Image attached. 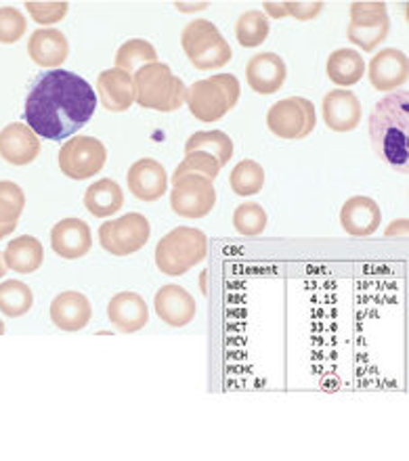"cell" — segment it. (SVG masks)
<instances>
[{"mask_svg":"<svg viewBox=\"0 0 409 461\" xmlns=\"http://www.w3.org/2000/svg\"><path fill=\"white\" fill-rule=\"evenodd\" d=\"M369 143L393 170H409V91L399 88L376 104L368 122Z\"/></svg>","mask_w":409,"mask_h":461,"instance_id":"7a4b0ae2","label":"cell"},{"mask_svg":"<svg viewBox=\"0 0 409 461\" xmlns=\"http://www.w3.org/2000/svg\"><path fill=\"white\" fill-rule=\"evenodd\" d=\"M85 206L97 219H107V216L118 214V210L124 206V194L116 181L101 178L86 189Z\"/></svg>","mask_w":409,"mask_h":461,"instance_id":"d4e9b609","label":"cell"},{"mask_svg":"<svg viewBox=\"0 0 409 461\" xmlns=\"http://www.w3.org/2000/svg\"><path fill=\"white\" fill-rule=\"evenodd\" d=\"M151 225L143 214L131 212L116 221H107L99 229V243L112 256H131L147 246Z\"/></svg>","mask_w":409,"mask_h":461,"instance_id":"30bf717a","label":"cell"},{"mask_svg":"<svg viewBox=\"0 0 409 461\" xmlns=\"http://www.w3.org/2000/svg\"><path fill=\"white\" fill-rule=\"evenodd\" d=\"M368 78L376 91H399L409 78V57L399 49H382L369 61Z\"/></svg>","mask_w":409,"mask_h":461,"instance_id":"8fae6325","label":"cell"},{"mask_svg":"<svg viewBox=\"0 0 409 461\" xmlns=\"http://www.w3.org/2000/svg\"><path fill=\"white\" fill-rule=\"evenodd\" d=\"M3 334H5V323L0 321V336H3Z\"/></svg>","mask_w":409,"mask_h":461,"instance_id":"ab89813d","label":"cell"},{"mask_svg":"<svg viewBox=\"0 0 409 461\" xmlns=\"http://www.w3.org/2000/svg\"><path fill=\"white\" fill-rule=\"evenodd\" d=\"M361 101L347 88H336L323 97L322 115L325 126L334 132H350L361 122Z\"/></svg>","mask_w":409,"mask_h":461,"instance_id":"4fadbf2b","label":"cell"},{"mask_svg":"<svg viewBox=\"0 0 409 461\" xmlns=\"http://www.w3.org/2000/svg\"><path fill=\"white\" fill-rule=\"evenodd\" d=\"M325 72H328V78L336 86L349 88L355 86L363 78V74H366V61L353 49H338L328 57Z\"/></svg>","mask_w":409,"mask_h":461,"instance_id":"cb8c5ba5","label":"cell"},{"mask_svg":"<svg viewBox=\"0 0 409 461\" xmlns=\"http://www.w3.org/2000/svg\"><path fill=\"white\" fill-rule=\"evenodd\" d=\"M286 17H294L298 22H311L322 15L323 3H284Z\"/></svg>","mask_w":409,"mask_h":461,"instance_id":"8d00e7d4","label":"cell"},{"mask_svg":"<svg viewBox=\"0 0 409 461\" xmlns=\"http://www.w3.org/2000/svg\"><path fill=\"white\" fill-rule=\"evenodd\" d=\"M382 212L372 197L355 195L344 202L341 210V225L350 237H369L378 230Z\"/></svg>","mask_w":409,"mask_h":461,"instance_id":"44dd1931","label":"cell"},{"mask_svg":"<svg viewBox=\"0 0 409 461\" xmlns=\"http://www.w3.org/2000/svg\"><path fill=\"white\" fill-rule=\"evenodd\" d=\"M191 151H204L214 159H219L221 166L229 164L233 158V140L227 137L223 131H204L191 134L185 143V153Z\"/></svg>","mask_w":409,"mask_h":461,"instance_id":"484cf974","label":"cell"},{"mask_svg":"<svg viewBox=\"0 0 409 461\" xmlns=\"http://www.w3.org/2000/svg\"><path fill=\"white\" fill-rule=\"evenodd\" d=\"M3 258L6 268H11V271L15 273L28 275L41 268L44 260V248L41 240H36V237L22 235L6 246Z\"/></svg>","mask_w":409,"mask_h":461,"instance_id":"603a6c76","label":"cell"},{"mask_svg":"<svg viewBox=\"0 0 409 461\" xmlns=\"http://www.w3.org/2000/svg\"><path fill=\"white\" fill-rule=\"evenodd\" d=\"M267 126L279 139H306L317 126L315 105L304 97L281 99L267 113Z\"/></svg>","mask_w":409,"mask_h":461,"instance_id":"ba28073f","label":"cell"},{"mask_svg":"<svg viewBox=\"0 0 409 461\" xmlns=\"http://www.w3.org/2000/svg\"><path fill=\"white\" fill-rule=\"evenodd\" d=\"M28 55L36 66L59 69L61 63L68 61L69 42L66 34L59 30H34V34H32L28 41Z\"/></svg>","mask_w":409,"mask_h":461,"instance_id":"7402d4cb","label":"cell"},{"mask_svg":"<svg viewBox=\"0 0 409 461\" xmlns=\"http://www.w3.org/2000/svg\"><path fill=\"white\" fill-rule=\"evenodd\" d=\"M28 32V22L25 17L13 6H3L0 9V44H15L22 41Z\"/></svg>","mask_w":409,"mask_h":461,"instance_id":"e575fe53","label":"cell"},{"mask_svg":"<svg viewBox=\"0 0 409 461\" xmlns=\"http://www.w3.org/2000/svg\"><path fill=\"white\" fill-rule=\"evenodd\" d=\"M135 85V101L145 110L162 113L177 112L187 101V86L166 63H151L141 68L132 78Z\"/></svg>","mask_w":409,"mask_h":461,"instance_id":"3957f363","label":"cell"},{"mask_svg":"<svg viewBox=\"0 0 409 461\" xmlns=\"http://www.w3.org/2000/svg\"><path fill=\"white\" fill-rule=\"evenodd\" d=\"M6 271H9V268H6V265H5V258H3V256H0V279H3L5 277V273Z\"/></svg>","mask_w":409,"mask_h":461,"instance_id":"f35d334b","label":"cell"},{"mask_svg":"<svg viewBox=\"0 0 409 461\" xmlns=\"http://www.w3.org/2000/svg\"><path fill=\"white\" fill-rule=\"evenodd\" d=\"M151 63H158V50L151 42L141 41V38L126 41L116 53V68L126 74H135Z\"/></svg>","mask_w":409,"mask_h":461,"instance_id":"83f0119b","label":"cell"},{"mask_svg":"<svg viewBox=\"0 0 409 461\" xmlns=\"http://www.w3.org/2000/svg\"><path fill=\"white\" fill-rule=\"evenodd\" d=\"M97 101L112 113H123L135 104V85L132 76L123 69L112 68L99 74L97 78Z\"/></svg>","mask_w":409,"mask_h":461,"instance_id":"ffe728a7","label":"cell"},{"mask_svg":"<svg viewBox=\"0 0 409 461\" xmlns=\"http://www.w3.org/2000/svg\"><path fill=\"white\" fill-rule=\"evenodd\" d=\"M107 149L95 137H72L59 149V168L72 181H88L105 168Z\"/></svg>","mask_w":409,"mask_h":461,"instance_id":"9c48e42d","label":"cell"},{"mask_svg":"<svg viewBox=\"0 0 409 461\" xmlns=\"http://www.w3.org/2000/svg\"><path fill=\"white\" fill-rule=\"evenodd\" d=\"M41 156V140L38 134L28 124L5 126L0 131V158L13 166H28Z\"/></svg>","mask_w":409,"mask_h":461,"instance_id":"9a60e30c","label":"cell"},{"mask_svg":"<svg viewBox=\"0 0 409 461\" xmlns=\"http://www.w3.org/2000/svg\"><path fill=\"white\" fill-rule=\"evenodd\" d=\"M23 208V189L11 181H0V225H17Z\"/></svg>","mask_w":409,"mask_h":461,"instance_id":"1f68e13d","label":"cell"},{"mask_svg":"<svg viewBox=\"0 0 409 461\" xmlns=\"http://www.w3.org/2000/svg\"><path fill=\"white\" fill-rule=\"evenodd\" d=\"M15 229L17 225H0V240H5V237L11 235Z\"/></svg>","mask_w":409,"mask_h":461,"instance_id":"74e56055","label":"cell"},{"mask_svg":"<svg viewBox=\"0 0 409 461\" xmlns=\"http://www.w3.org/2000/svg\"><path fill=\"white\" fill-rule=\"evenodd\" d=\"M229 185H232L233 194L240 197L257 195L265 187L263 166L254 162V159H241L240 164H235L232 175H229Z\"/></svg>","mask_w":409,"mask_h":461,"instance_id":"f1b7e54d","label":"cell"},{"mask_svg":"<svg viewBox=\"0 0 409 461\" xmlns=\"http://www.w3.org/2000/svg\"><path fill=\"white\" fill-rule=\"evenodd\" d=\"M95 110L97 95L85 78L66 69H49L30 86L23 120L38 137L61 143L82 131Z\"/></svg>","mask_w":409,"mask_h":461,"instance_id":"6da1fadb","label":"cell"},{"mask_svg":"<svg viewBox=\"0 0 409 461\" xmlns=\"http://www.w3.org/2000/svg\"><path fill=\"white\" fill-rule=\"evenodd\" d=\"M25 11L41 25H53L68 15V3H25Z\"/></svg>","mask_w":409,"mask_h":461,"instance_id":"d590c367","label":"cell"},{"mask_svg":"<svg viewBox=\"0 0 409 461\" xmlns=\"http://www.w3.org/2000/svg\"><path fill=\"white\" fill-rule=\"evenodd\" d=\"M233 227L244 237H259L267 229V212L254 202H244L235 208Z\"/></svg>","mask_w":409,"mask_h":461,"instance_id":"4dcf8cb0","label":"cell"},{"mask_svg":"<svg viewBox=\"0 0 409 461\" xmlns=\"http://www.w3.org/2000/svg\"><path fill=\"white\" fill-rule=\"evenodd\" d=\"M208 256V237L194 227H177L156 246V265L168 277H181Z\"/></svg>","mask_w":409,"mask_h":461,"instance_id":"277c9868","label":"cell"},{"mask_svg":"<svg viewBox=\"0 0 409 461\" xmlns=\"http://www.w3.org/2000/svg\"><path fill=\"white\" fill-rule=\"evenodd\" d=\"M181 47L191 61V66L202 69V72L227 66L233 57L225 36L208 19H194V22L185 25L181 34Z\"/></svg>","mask_w":409,"mask_h":461,"instance_id":"8992f818","label":"cell"},{"mask_svg":"<svg viewBox=\"0 0 409 461\" xmlns=\"http://www.w3.org/2000/svg\"><path fill=\"white\" fill-rule=\"evenodd\" d=\"M34 304V294L23 281L11 279L0 284V312L6 317H22Z\"/></svg>","mask_w":409,"mask_h":461,"instance_id":"f546056e","label":"cell"},{"mask_svg":"<svg viewBox=\"0 0 409 461\" xmlns=\"http://www.w3.org/2000/svg\"><path fill=\"white\" fill-rule=\"evenodd\" d=\"M269 17L263 11H244L235 22V38L244 49L260 47L269 38Z\"/></svg>","mask_w":409,"mask_h":461,"instance_id":"4316f807","label":"cell"},{"mask_svg":"<svg viewBox=\"0 0 409 461\" xmlns=\"http://www.w3.org/2000/svg\"><path fill=\"white\" fill-rule=\"evenodd\" d=\"M241 97L240 80L233 74H219L197 80L187 88V105L195 120L219 122L238 105Z\"/></svg>","mask_w":409,"mask_h":461,"instance_id":"5b68a950","label":"cell"},{"mask_svg":"<svg viewBox=\"0 0 409 461\" xmlns=\"http://www.w3.org/2000/svg\"><path fill=\"white\" fill-rule=\"evenodd\" d=\"M126 183L139 202H158L168 191V175L164 166L151 158H143L132 164L126 175Z\"/></svg>","mask_w":409,"mask_h":461,"instance_id":"7c38bea8","label":"cell"},{"mask_svg":"<svg viewBox=\"0 0 409 461\" xmlns=\"http://www.w3.org/2000/svg\"><path fill=\"white\" fill-rule=\"evenodd\" d=\"M107 317L123 334H135L150 321V306L137 292H120L107 304Z\"/></svg>","mask_w":409,"mask_h":461,"instance_id":"d6986e66","label":"cell"},{"mask_svg":"<svg viewBox=\"0 0 409 461\" xmlns=\"http://www.w3.org/2000/svg\"><path fill=\"white\" fill-rule=\"evenodd\" d=\"M216 189L210 178L202 175H185L172 181L170 208L181 219L200 221L213 212Z\"/></svg>","mask_w":409,"mask_h":461,"instance_id":"52a82bcc","label":"cell"},{"mask_svg":"<svg viewBox=\"0 0 409 461\" xmlns=\"http://www.w3.org/2000/svg\"><path fill=\"white\" fill-rule=\"evenodd\" d=\"M50 321L61 331L85 330L93 319V306L80 292H61L50 303Z\"/></svg>","mask_w":409,"mask_h":461,"instance_id":"e0dca14e","label":"cell"},{"mask_svg":"<svg viewBox=\"0 0 409 461\" xmlns=\"http://www.w3.org/2000/svg\"><path fill=\"white\" fill-rule=\"evenodd\" d=\"M385 22H391L386 13V5L380 0L374 3H353L350 5V22L347 30H363V28H374Z\"/></svg>","mask_w":409,"mask_h":461,"instance_id":"836d02e7","label":"cell"},{"mask_svg":"<svg viewBox=\"0 0 409 461\" xmlns=\"http://www.w3.org/2000/svg\"><path fill=\"white\" fill-rule=\"evenodd\" d=\"M50 248L66 260H78L93 248L91 227L80 219H63L50 230Z\"/></svg>","mask_w":409,"mask_h":461,"instance_id":"5bb4252c","label":"cell"},{"mask_svg":"<svg viewBox=\"0 0 409 461\" xmlns=\"http://www.w3.org/2000/svg\"><path fill=\"white\" fill-rule=\"evenodd\" d=\"M287 78L286 61L275 53H259L246 63V80L254 93L269 95L277 93Z\"/></svg>","mask_w":409,"mask_h":461,"instance_id":"ac0fdd59","label":"cell"},{"mask_svg":"<svg viewBox=\"0 0 409 461\" xmlns=\"http://www.w3.org/2000/svg\"><path fill=\"white\" fill-rule=\"evenodd\" d=\"M221 168L223 166L219 164V159L208 156V153L191 151V153H185V159L177 166L175 175H172V181H177V178H181L185 175H202L210 178V181H214V178L219 176Z\"/></svg>","mask_w":409,"mask_h":461,"instance_id":"d6a6232c","label":"cell"},{"mask_svg":"<svg viewBox=\"0 0 409 461\" xmlns=\"http://www.w3.org/2000/svg\"><path fill=\"white\" fill-rule=\"evenodd\" d=\"M156 315L170 328H185L194 321L195 317V300L181 285H164L159 287L153 300Z\"/></svg>","mask_w":409,"mask_h":461,"instance_id":"2e32d148","label":"cell"}]
</instances>
